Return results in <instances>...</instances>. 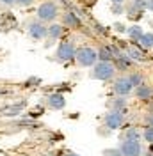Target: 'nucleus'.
Listing matches in <instances>:
<instances>
[{
	"label": "nucleus",
	"instance_id": "obj_3",
	"mask_svg": "<svg viewBox=\"0 0 153 156\" xmlns=\"http://www.w3.org/2000/svg\"><path fill=\"white\" fill-rule=\"evenodd\" d=\"M75 57L82 66H95L96 58H98V53L93 48H80L75 53Z\"/></svg>",
	"mask_w": 153,
	"mask_h": 156
},
{
	"label": "nucleus",
	"instance_id": "obj_32",
	"mask_svg": "<svg viewBox=\"0 0 153 156\" xmlns=\"http://www.w3.org/2000/svg\"><path fill=\"white\" fill-rule=\"evenodd\" d=\"M112 2H114V4H121V2H123V0H112Z\"/></svg>",
	"mask_w": 153,
	"mask_h": 156
},
{
	"label": "nucleus",
	"instance_id": "obj_21",
	"mask_svg": "<svg viewBox=\"0 0 153 156\" xmlns=\"http://www.w3.org/2000/svg\"><path fill=\"white\" fill-rule=\"evenodd\" d=\"M130 82H132V85H137V87H139V85H141V82H143V76H141V75H132V76H130Z\"/></svg>",
	"mask_w": 153,
	"mask_h": 156
},
{
	"label": "nucleus",
	"instance_id": "obj_11",
	"mask_svg": "<svg viewBox=\"0 0 153 156\" xmlns=\"http://www.w3.org/2000/svg\"><path fill=\"white\" fill-rule=\"evenodd\" d=\"M47 34L52 39H57V37H61V34H62V27H61V25H50L47 29Z\"/></svg>",
	"mask_w": 153,
	"mask_h": 156
},
{
	"label": "nucleus",
	"instance_id": "obj_30",
	"mask_svg": "<svg viewBox=\"0 0 153 156\" xmlns=\"http://www.w3.org/2000/svg\"><path fill=\"white\" fill-rule=\"evenodd\" d=\"M144 156H153V151H148V153H146Z\"/></svg>",
	"mask_w": 153,
	"mask_h": 156
},
{
	"label": "nucleus",
	"instance_id": "obj_8",
	"mask_svg": "<svg viewBox=\"0 0 153 156\" xmlns=\"http://www.w3.org/2000/svg\"><path fill=\"white\" fill-rule=\"evenodd\" d=\"M29 34L34 39H43L47 36V27H43L41 21H34V23L29 25Z\"/></svg>",
	"mask_w": 153,
	"mask_h": 156
},
{
	"label": "nucleus",
	"instance_id": "obj_9",
	"mask_svg": "<svg viewBox=\"0 0 153 156\" xmlns=\"http://www.w3.org/2000/svg\"><path fill=\"white\" fill-rule=\"evenodd\" d=\"M48 105L52 108H55V110H61V108H64L66 105V99L62 94H50L48 96Z\"/></svg>",
	"mask_w": 153,
	"mask_h": 156
},
{
	"label": "nucleus",
	"instance_id": "obj_12",
	"mask_svg": "<svg viewBox=\"0 0 153 156\" xmlns=\"http://www.w3.org/2000/svg\"><path fill=\"white\" fill-rule=\"evenodd\" d=\"M64 23L69 25V27H78V25H80V20L76 18L73 12H66V14H64Z\"/></svg>",
	"mask_w": 153,
	"mask_h": 156
},
{
	"label": "nucleus",
	"instance_id": "obj_13",
	"mask_svg": "<svg viewBox=\"0 0 153 156\" xmlns=\"http://www.w3.org/2000/svg\"><path fill=\"white\" fill-rule=\"evenodd\" d=\"M139 43H141V46H144V48H151L153 46V34H143L141 39H139Z\"/></svg>",
	"mask_w": 153,
	"mask_h": 156
},
{
	"label": "nucleus",
	"instance_id": "obj_5",
	"mask_svg": "<svg viewBox=\"0 0 153 156\" xmlns=\"http://www.w3.org/2000/svg\"><path fill=\"white\" fill-rule=\"evenodd\" d=\"M73 57H75V46H73V43L71 41L61 43V46L57 50V60L66 62V60H71Z\"/></svg>",
	"mask_w": 153,
	"mask_h": 156
},
{
	"label": "nucleus",
	"instance_id": "obj_17",
	"mask_svg": "<svg viewBox=\"0 0 153 156\" xmlns=\"http://www.w3.org/2000/svg\"><path fill=\"white\" fill-rule=\"evenodd\" d=\"M112 107H114V112H121V110L126 107V101H125L123 98H118L114 103H112Z\"/></svg>",
	"mask_w": 153,
	"mask_h": 156
},
{
	"label": "nucleus",
	"instance_id": "obj_7",
	"mask_svg": "<svg viewBox=\"0 0 153 156\" xmlns=\"http://www.w3.org/2000/svg\"><path fill=\"white\" fill-rule=\"evenodd\" d=\"M132 89H134V85H132L130 78H119V80L116 82V85H114V90L119 94V96H126V94H130Z\"/></svg>",
	"mask_w": 153,
	"mask_h": 156
},
{
	"label": "nucleus",
	"instance_id": "obj_18",
	"mask_svg": "<svg viewBox=\"0 0 153 156\" xmlns=\"http://www.w3.org/2000/svg\"><path fill=\"white\" fill-rule=\"evenodd\" d=\"M128 55H130L132 58H135V60H143V58H144L143 53H141L139 50H135V48H130V50H128Z\"/></svg>",
	"mask_w": 153,
	"mask_h": 156
},
{
	"label": "nucleus",
	"instance_id": "obj_4",
	"mask_svg": "<svg viewBox=\"0 0 153 156\" xmlns=\"http://www.w3.org/2000/svg\"><path fill=\"white\" fill-rule=\"evenodd\" d=\"M116 73L114 66L110 62H100L95 66V71H93V76L98 78V80H109L112 78V75Z\"/></svg>",
	"mask_w": 153,
	"mask_h": 156
},
{
	"label": "nucleus",
	"instance_id": "obj_26",
	"mask_svg": "<svg viewBox=\"0 0 153 156\" xmlns=\"http://www.w3.org/2000/svg\"><path fill=\"white\" fill-rule=\"evenodd\" d=\"M116 30H118V32H125V25H121V23H116Z\"/></svg>",
	"mask_w": 153,
	"mask_h": 156
},
{
	"label": "nucleus",
	"instance_id": "obj_27",
	"mask_svg": "<svg viewBox=\"0 0 153 156\" xmlns=\"http://www.w3.org/2000/svg\"><path fill=\"white\" fill-rule=\"evenodd\" d=\"M148 124H150V128H153V114L148 115Z\"/></svg>",
	"mask_w": 153,
	"mask_h": 156
},
{
	"label": "nucleus",
	"instance_id": "obj_22",
	"mask_svg": "<svg viewBox=\"0 0 153 156\" xmlns=\"http://www.w3.org/2000/svg\"><path fill=\"white\" fill-rule=\"evenodd\" d=\"M146 5H148V0H135L134 2L135 9H146Z\"/></svg>",
	"mask_w": 153,
	"mask_h": 156
},
{
	"label": "nucleus",
	"instance_id": "obj_2",
	"mask_svg": "<svg viewBox=\"0 0 153 156\" xmlns=\"http://www.w3.org/2000/svg\"><path fill=\"white\" fill-rule=\"evenodd\" d=\"M57 16V5L54 2H45L38 7V18L41 21H52Z\"/></svg>",
	"mask_w": 153,
	"mask_h": 156
},
{
	"label": "nucleus",
	"instance_id": "obj_15",
	"mask_svg": "<svg viewBox=\"0 0 153 156\" xmlns=\"http://www.w3.org/2000/svg\"><path fill=\"white\" fill-rule=\"evenodd\" d=\"M98 58H100L102 62H109V60L112 58V51H110V48H102L100 51H98Z\"/></svg>",
	"mask_w": 153,
	"mask_h": 156
},
{
	"label": "nucleus",
	"instance_id": "obj_24",
	"mask_svg": "<svg viewBox=\"0 0 153 156\" xmlns=\"http://www.w3.org/2000/svg\"><path fill=\"white\" fill-rule=\"evenodd\" d=\"M34 0H16V4H20V5H30Z\"/></svg>",
	"mask_w": 153,
	"mask_h": 156
},
{
	"label": "nucleus",
	"instance_id": "obj_19",
	"mask_svg": "<svg viewBox=\"0 0 153 156\" xmlns=\"http://www.w3.org/2000/svg\"><path fill=\"white\" fill-rule=\"evenodd\" d=\"M143 136L146 138V142H150V144H153V128H146L144 129V133H143Z\"/></svg>",
	"mask_w": 153,
	"mask_h": 156
},
{
	"label": "nucleus",
	"instance_id": "obj_31",
	"mask_svg": "<svg viewBox=\"0 0 153 156\" xmlns=\"http://www.w3.org/2000/svg\"><path fill=\"white\" fill-rule=\"evenodd\" d=\"M68 156H80V154H76V153H68Z\"/></svg>",
	"mask_w": 153,
	"mask_h": 156
},
{
	"label": "nucleus",
	"instance_id": "obj_10",
	"mask_svg": "<svg viewBox=\"0 0 153 156\" xmlns=\"http://www.w3.org/2000/svg\"><path fill=\"white\" fill-rule=\"evenodd\" d=\"M137 96H139V99L148 101V99H151V96H153V89L148 87V85H139V87H137Z\"/></svg>",
	"mask_w": 153,
	"mask_h": 156
},
{
	"label": "nucleus",
	"instance_id": "obj_1",
	"mask_svg": "<svg viewBox=\"0 0 153 156\" xmlns=\"http://www.w3.org/2000/svg\"><path fill=\"white\" fill-rule=\"evenodd\" d=\"M119 151L123 156H141L143 154V146L139 140H123Z\"/></svg>",
	"mask_w": 153,
	"mask_h": 156
},
{
	"label": "nucleus",
	"instance_id": "obj_28",
	"mask_svg": "<svg viewBox=\"0 0 153 156\" xmlns=\"http://www.w3.org/2000/svg\"><path fill=\"white\" fill-rule=\"evenodd\" d=\"M4 4H7V5H13V4H16V0H2Z\"/></svg>",
	"mask_w": 153,
	"mask_h": 156
},
{
	"label": "nucleus",
	"instance_id": "obj_29",
	"mask_svg": "<svg viewBox=\"0 0 153 156\" xmlns=\"http://www.w3.org/2000/svg\"><path fill=\"white\" fill-rule=\"evenodd\" d=\"M148 9H151L153 11V0H148V5H146Z\"/></svg>",
	"mask_w": 153,
	"mask_h": 156
},
{
	"label": "nucleus",
	"instance_id": "obj_14",
	"mask_svg": "<svg viewBox=\"0 0 153 156\" xmlns=\"http://www.w3.org/2000/svg\"><path fill=\"white\" fill-rule=\"evenodd\" d=\"M126 32H128V36H130L132 39H141V36H143V30H141L139 25H134V27L126 29Z\"/></svg>",
	"mask_w": 153,
	"mask_h": 156
},
{
	"label": "nucleus",
	"instance_id": "obj_23",
	"mask_svg": "<svg viewBox=\"0 0 153 156\" xmlns=\"http://www.w3.org/2000/svg\"><path fill=\"white\" fill-rule=\"evenodd\" d=\"M118 66H119V68H128V66H130V60H128V58H125V57H119L118 58Z\"/></svg>",
	"mask_w": 153,
	"mask_h": 156
},
{
	"label": "nucleus",
	"instance_id": "obj_16",
	"mask_svg": "<svg viewBox=\"0 0 153 156\" xmlns=\"http://www.w3.org/2000/svg\"><path fill=\"white\" fill-rule=\"evenodd\" d=\"M139 138H141V133H139L135 128L126 129V133H125V140H139Z\"/></svg>",
	"mask_w": 153,
	"mask_h": 156
},
{
	"label": "nucleus",
	"instance_id": "obj_20",
	"mask_svg": "<svg viewBox=\"0 0 153 156\" xmlns=\"http://www.w3.org/2000/svg\"><path fill=\"white\" fill-rule=\"evenodd\" d=\"M103 156H123V154H121L119 147H116V149H105L103 151Z\"/></svg>",
	"mask_w": 153,
	"mask_h": 156
},
{
	"label": "nucleus",
	"instance_id": "obj_25",
	"mask_svg": "<svg viewBox=\"0 0 153 156\" xmlns=\"http://www.w3.org/2000/svg\"><path fill=\"white\" fill-rule=\"evenodd\" d=\"M112 11H114L116 14H119V12H121V11H123V9H121V5H119V4H116L114 7H112Z\"/></svg>",
	"mask_w": 153,
	"mask_h": 156
},
{
	"label": "nucleus",
	"instance_id": "obj_6",
	"mask_svg": "<svg viewBox=\"0 0 153 156\" xmlns=\"http://www.w3.org/2000/svg\"><path fill=\"white\" fill-rule=\"evenodd\" d=\"M125 117L121 112H109L105 115V128H109V129H118V128H121V124H123Z\"/></svg>",
	"mask_w": 153,
	"mask_h": 156
}]
</instances>
